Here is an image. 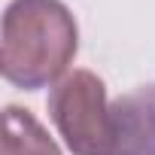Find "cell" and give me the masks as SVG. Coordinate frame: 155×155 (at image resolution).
<instances>
[{"label": "cell", "mask_w": 155, "mask_h": 155, "mask_svg": "<svg viewBox=\"0 0 155 155\" xmlns=\"http://www.w3.org/2000/svg\"><path fill=\"white\" fill-rule=\"evenodd\" d=\"M0 155H61L46 128L21 107L3 110V152Z\"/></svg>", "instance_id": "277c9868"}, {"label": "cell", "mask_w": 155, "mask_h": 155, "mask_svg": "<svg viewBox=\"0 0 155 155\" xmlns=\"http://www.w3.org/2000/svg\"><path fill=\"white\" fill-rule=\"evenodd\" d=\"M49 116L73 155H122L119 113L91 70H73L52 88Z\"/></svg>", "instance_id": "7a4b0ae2"}, {"label": "cell", "mask_w": 155, "mask_h": 155, "mask_svg": "<svg viewBox=\"0 0 155 155\" xmlns=\"http://www.w3.org/2000/svg\"><path fill=\"white\" fill-rule=\"evenodd\" d=\"M79 31L61 0H12L0 28V70L18 88H43L73 64Z\"/></svg>", "instance_id": "6da1fadb"}, {"label": "cell", "mask_w": 155, "mask_h": 155, "mask_svg": "<svg viewBox=\"0 0 155 155\" xmlns=\"http://www.w3.org/2000/svg\"><path fill=\"white\" fill-rule=\"evenodd\" d=\"M113 107L122 122V155H155V85Z\"/></svg>", "instance_id": "3957f363"}]
</instances>
